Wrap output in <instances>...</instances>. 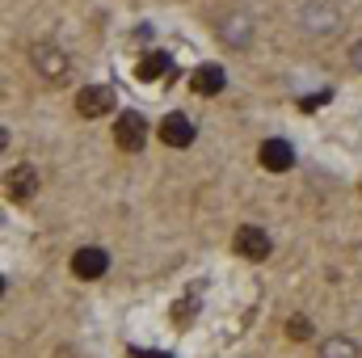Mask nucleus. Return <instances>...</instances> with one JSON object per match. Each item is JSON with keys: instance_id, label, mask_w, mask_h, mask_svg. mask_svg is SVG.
<instances>
[{"instance_id": "nucleus-1", "label": "nucleus", "mask_w": 362, "mask_h": 358, "mask_svg": "<svg viewBox=\"0 0 362 358\" xmlns=\"http://www.w3.org/2000/svg\"><path fill=\"white\" fill-rule=\"evenodd\" d=\"M144 139H148V122H144L139 114H118V122H114V144H118L122 152H139Z\"/></svg>"}, {"instance_id": "nucleus-2", "label": "nucleus", "mask_w": 362, "mask_h": 358, "mask_svg": "<svg viewBox=\"0 0 362 358\" xmlns=\"http://www.w3.org/2000/svg\"><path fill=\"white\" fill-rule=\"evenodd\" d=\"M236 253L249 258V262H266V258H270V236H266L262 228L245 224V228L236 232Z\"/></svg>"}, {"instance_id": "nucleus-3", "label": "nucleus", "mask_w": 362, "mask_h": 358, "mask_svg": "<svg viewBox=\"0 0 362 358\" xmlns=\"http://www.w3.org/2000/svg\"><path fill=\"white\" fill-rule=\"evenodd\" d=\"M76 110H81L85 118H101V114H110V110H114V93L105 89V85L81 89V93H76Z\"/></svg>"}, {"instance_id": "nucleus-4", "label": "nucleus", "mask_w": 362, "mask_h": 358, "mask_svg": "<svg viewBox=\"0 0 362 358\" xmlns=\"http://www.w3.org/2000/svg\"><path fill=\"white\" fill-rule=\"evenodd\" d=\"M160 139H165L169 148H189V144H194V122H189L185 114H169V118L160 122Z\"/></svg>"}, {"instance_id": "nucleus-5", "label": "nucleus", "mask_w": 362, "mask_h": 358, "mask_svg": "<svg viewBox=\"0 0 362 358\" xmlns=\"http://www.w3.org/2000/svg\"><path fill=\"white\" fill-rule=\"evenodd\" d=\"M262 165H266L270 173H286V169L295 165V148H291L286 139H266V144H262Z\"/></svg>"}, {"instance_id": "nucleus-6", "label": "nucleus", "mask_w": 362, "mask_h": 358, "mask_svg": "<svg viewBox=\"0 0 362 358\" xmlns=\"http://www.w3.org/2000/svg\"><path fill=\"white\" fill-rule=\"evenodd\" d=\"M223 68L219 64H202V68H194V76H189V89L202 93V97H215V93L223 89Z\"/></svg>"}, {"instance_id": "nucleus-7", "label": "nucleus", "mask_w": 362, "mask_h": 358, "mask_svg": "<svg viewBox=\"0 0 362 358\" xmlns=\"http://www.w3.org/2000/svg\"><path fill=\"white\" fill-rule=\"evenodd\" d=\"M110 266V258L101 253V249H81L76 258H72V270H76V278H101Z\"/></svg>"}, {"instance_id": "nucleus-8", "label": "nucleus", "mask_w": 362, "mask_h": 358, "mask_svg": "<svg viewBox=\"0 0 362 358\" xmlns=\"http://www.w3.org/2000/svg\"><path fill=\"white\" fill-rule=\"evenodd\" d=\"M34 190H38V178H34V169H13L8 173V198L13 202H25V198H34Z\"/></svg>"}, {"instance_id": "nucleus-9", "label": "nucleus", "mask_w": 362, "mask_h": 358, "mask_svg": "<svg viewBox=\"0 0 362 358\" xmlns=\"http://www.w3.org/2000/svg\"><path fill=\"white\" fill-rule=\"evenodd\" d=\"M165 72H169V55H165V51H152V55L139 64V81H160Z\"/></svg>"}, {"instance_id": "nucleus-10", "label": "nucleus", "mask_w": 362, "mask_h": 358, "mask_svg": "<svg viewBox=\"0 0 362 358\" xmlns=\"http://www.w3.org/2000/svg\"><path fill=\"white\" fill-rule=\"evenodd\" d=\"M34 64H38V72H47V76H64V59H59V51H38L34 55Z\"/></svg>"}, {"instance_id": "nucleus-11", "label": "nucleus", "mask_w": 362, "mask_h": 358, "mask_svg": "<svg viewBox=\"0 0 362 358\" xmlns=\"http://www.w3.org/2000/svg\"><path fill=\"white\" fill-rule=\"evenodd\" d=\"M325 358H354V346L350 342H329L325 346Z\"/></svg>"}, {"instance_id": "nucleus-12", "label": "nucleus", "mask_w": 362, "mask_h": 358, "mask_svg": "<svg viewBox=\"0 0 362 358\" xmlns=\"http://www.w3.org/2000/svg\"><path fill=\"white\" fill-rule=\"evenodd\" d=\"M308 333H312V329H308V321H303V316H295V321H291V337H299V342H303Z\"/></svg>"}, {"instance_id": "nucleus-13", "label": "nucleus", "mask_w": 362, "mask_h": 358, "mask_svg": "<svg viewBox=\"0 0 362 358\" xmlns=\"http://www.w3.org/2000/svg\"><path fill=\"white\" fill-rule=\"evenodd\" d=\"M329 101V93H316V97H303V110H316V105H325Z\"/></svg>"}, {"instance_id": "nucleus-14", "label": "nucleus", "mask_w": 362, "mask_h": 358, "mask_svg": "<svg viewBox=\"0 0 362 358\" xmlns=\"http://www.w3.org/2000/svg\"><path fill=\"white\" fill-rule=\"evenodd\" d=\"M354 68H362V42L354 47Z\"/></svg>"}, {"instance_id": "nucleus-15", "label": "nucleus", "mask_w": 362, "mask_h": 358, "mask_svg": "<svg viewBox=\"0 0 362 358\" xmlns=\"http://www.w3.org/2000/svg\"><path fill=\"white\" fill-rule=\"evenodd\" d=\"M135 358H169V354H135Z\"/></svg>"}]
</instances>
